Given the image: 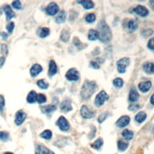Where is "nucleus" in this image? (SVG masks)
<instances>
[{"instance_id": "603ef678", "label": "nucleus", "mask_w": 154, "mask_h": 154, "mask_svg": "<svg viewBox=\"0 0 154 154\" xmlns=\"http://www.w3.org/2000/svg\"><path fill=\"white\" fill-rule=\"evenodd\" d=\"M150 101H151V103L154 105V93L153 94V95H152V96L151 97V99H150Z\"/></svg>"}, {"instance_id": "6e6d98bb", "label": "nucleus", "mask_w": 154, "mask_h": 154, "mask_svg": "<svg viewBox=\"0 0 154 154\" xmlns=\"http://www.w3.org/2000/svg\"><path fill=\"white\" fill-rule=\"evenodd\" d=\"M152 133L154 134V128H153V130H152Z\"/></svg>"}, {"instance_id": "8fccbe9b", "label": "nucleus", "mask_w": 154, "mask_h": 154, "mask_svg": "<svg viewBox=\"0 0 154 154\" xmlns=\"http://www.w3.org/2000/svg\"><path fill=\"white\" fill-rule=\"evenodd\" d=\"M5 60H6V59L4 57H0V68H1L2 66H3L4 62H5Z\"/></svg>"}, {"instance_id": "2f4dec72", "label": "nucleus", "mask_w": 154, "mask_h": 154, "mask_svg": "<svg viewBox=\"0 0 154 154\" xmlns=\"http://www.w3.org/2000/svg\"><path fill=\"white\" fill-rule=\"evenodd\" d=\"M49 32H50V31H49V29L48 28H46V27L42 28L40 30L39 36L41 38H45L49 35Z\"/></svg>"}, {"instance_id": "2eb2a0df", "label": "nucleus", "mask_w": 154, "mask_h": 154, "mask_svg": "<svg viewBox=\"0 0 154 154\" xmlns=\"http://www.w3.org/2000/svg\"><path fill=\"white\" fill-rule=\"evenodd\" d=\"M128 99H129V101L130 102H136L139 100V94L135 87L131 88L129 94V98H128Z\"/></svg>"}, {"instance_id": "b1692460", "label": "nucleus", "mask_w": 154, "mask_h": 154, "mask_svg": "<svg viewBox=\"0 0 154 154\" xmlns=\"http://www.w3.org/2000/svg\"><path fill=\"white\" fill-rule=\"evenodd\" d=\"M146 117L147 115L146 113H145L144 112H140L135 116V120L137 122L141 123L146 120Z\"/></svg>"}, {"instance_id": "393cba45", "label": "nucleus", "mask_w": 154, "mask_h": 154, "mask_svg": "<svg viewBox=\"0 0 154 154\" xmlns=\"http://www.w3.org/2000/svg\"><path fill=\"white\" fill-rule=\"evenodd\" d=\"M138 26H139L138 22L135 19L130 20L128 23V27L131 31H135L137 29Z\"/></svg>"}, {"instance_id": "a19ab883", "label": "nucleus", "mask_w": 154, "mask_h": 154, "mask_svg": "<svg viewBox=\"0 0 154 154\" xmlns=\"http://www.w3.org/2000/svg\"><path fill=\"white\" fill-rule=\"evenodd\" d=\"M153 33V30L151 29H147V30H144L142 31L143 35L145 37H148L151 35H152Z\"/></svg>"}, {"instance_id": "7c9ffc66", "label": "nucleus", "mask_w": 154, "mask_h": 154, "mask_svg": "<svg viewBox=\"0 0 154 154\" xmlns=\"http://www.w3.org/2000/svg\"><path fill=\"white\" fill-rule=\"evenodd\" d=\"M40 136L42 139H44L45 140H50L51 138H52L53 133L50 130H46L44 131V132H42L40 134Z\"/></svg>"}, {"instance_id": "6ab92c4d", "label": "nucleus", "mask_w": 154, "mask_h": 154, "mask_svg": "<svg viewBox=\"0 0 154 154\" xmlns=\"http://www.w3.org/2000/svg\"><path fill=\"white\" fill-rule=\"evenodd\" d=\"M99 38V31L91 29L89 31L88 35V39L90 40L94 41L98 39Z\"/></svg>"}, {"instance_id": "5701e85b", "label": "nucleus", "mask_w": 154, "mask_h": 154, "mask_svg": "<svg viewBox=\"0 0 154 154\" xmlns=\"http://www.w3.org/2000/svg\"><path fill=\"white\" fill-rule=\"evenodd\" d=\"M41 110L42 111V112L44 113H51L55 112V111L57 110V107L54 105H48L42 107Z\"/></svg>"}, {"instance_id": "6e6552de", "label": "nucleus", "mask_w": 154, "mask_h": 154, "mask_svg": "<svg viewBox=\"0 0 154 154\" xmlns=\"http://www.w3.org/2000/svg\"><path fill=\"white\" fill-rule=\"evenodd\" d=\"M26 117H27L26 113L24 112L22 110L18 111L15 115V124L18 126L22 125L25 121V120L26 119Z\"/></svg>"}, {"instance_id": "dca6fc26", "label": "nucleus", "mask_w": 154, "mask_h": 154, "mask_svg": "<svg viewBox=\"0 0 154 154\" xmlns=\"http://www.w3.org/2000/svg\"><path fill=\"white\" fill-rule=\"evenodd\" d=\"M42 71V67L39 64L33 65L30 69V74L33 77L37 76Z\"/></svg>"}, {"instance_id": "79ce46f5", "label": "nucleus", "mask_w": 154, "mask_h": 154, "mask_svg": "<svg viewBox=\"0 0 154 154\" xmlns=\"http://www.w3.org/2000/svg\"><path fill=\"white\" fill-rule=\"evenodd\" d=\"M5 105L4 98L2 95H0V112H2Z\"/></svg>"}, {"instance_id": "72a5a7b5", "label": "nucleus", "mask_w": 154, "mask_h": 154, "mask_svg": "<svg viewBox=\"0 0 154 154\" xmlns=\"http://www.w3.org/2000/svg\"><path fill=\"white\" fill-rule=\"evenodd\" d=\"M113 84L114 86L117 88H121L123 85V81L122 78H117L114 80Z\"/></svg>"}, {"instance_id": "4c0bfd02", "label": "nucleus", "mask_w": 154, "mask_h": 154, "mask_svg": "<svg viewBox=\"0 0 154 154\" xmlns=\"http://www.w3.org/2000/svg\"><path fill=\"white\" fill-rule=\"evenodd\" d=\"M37 101L39 104H41L43 103H45L46 101V97L44 94H39L37 95Z\"/></svg>"}, {"instance_id": "09e8293b", "label": "nucleus", "mask_w": 154, "mask_h": 154, "mask_svg": "<svg viewBox=\"0 0 154 154\" xmlns=\"http://www.w3.org/2000/svg\"><path fill=\"white\" fill-rule=\"evenodd\" d=\"M0 36H1L3 37V39L4 40H6L7 39V37H8V35H7V33H6L4 32L0 33Z\"/></svg>"}, {"instance_id": "ddd939ff", "label": "nucleus", "mask_w": 154, "mask_h": 154, "mask_svg": "<svg viewBox=\"0 0 154 154\" xmlns=\"http://www.w3.org/2000/svg\"><path fill=\"white\" fill-rule=\"evenodd\" d=\"M3 10L6 15V20L7 21H9L15 16V13L12 9V8L10 6L5 5L3 6Z\"/></svg>"}, {"instance_id": "f8f14e48", "label": "nucleus", "mask_w": 154, "mask_h": 154, "mask_svg": "<svg viewBox=\"0 0 154 154\" xmlns=\"http://www.w3.org/2000/svg\"><path fill=\"white\" fill-rule=\"evenodd\" d=\"M130 122V118L128 116H123L120 117L116 122V125L119 128L126 126Z\"/></svg>"}, {"instance_id": "a18cd8bd", "label": "nucleus", "mask_w": 154, "mask_h": 154, "mask_svg": "<svg viewBox=\"0 0 154 154\" xmlns=\"http://www.w3.org/2000/svg\"><path fill=\"white\" fill-rule=\"evenodd\" d=\"M1 53L4 55H7L8 54V47L6 45L4 44L1 46Z\"/></svg>"}, {"instance_id": "f257e3e1", "label": "nucleus", "mask_w": 154, "mask_h": 154, "mask_svg": "<svg viewBox=\"0 0 154 154\" xmlns=\"http://www.w3.org/2000/svg\"><path fill=\"white\" fill-rule=\"evenodd\" d=\"M96 86V84L95 81L88 80L85 81L84 83L81 90V98L84 100L89 99L93 95V94L95 93Z\"/></svg>"}, {"instance_id": "9b49d317", "label": "nucleus", "mask_w": 154, "mask_h": 154, "mask_svg": "<svg viewBox=\"0 0 154 154\" xmlns=\"http://www.w3.org/2000/svg\"><path fill=\"white\" fill-rule=\"evenodd\" d=\"M134 12L136 14H137L139 16L142 17H146L149 14V10L147 8L145 7L140 5L136 6L134 8Z\"/></svg>"}, {"instance_id": "58836bf2", "label": "nucleus", "mask_w": 154, "mask_h": 154, "mask_svg": "<svg viewBox=\"0 0 154 154\" xmlns=\"http://www.w3.org/2000/svg\"><path fill=\"white\" fill-rule=\"evenodd\" d=\"M12 6L13 7V8H16V9L19 10L21 8L22 4H21V1H19V0H16V1H14L12 3Z\"/></svg>"}, {"instance_id": "c03bdc74", "label": "nucleus", "mask_w": 154, "mask_h": 154, "mask_svg": "<svg viewBox=\"0 0 154 154\" xmlns=\"http://www.w3.org/2000/svg\"><path fill=\"white\" fill-rule=\"evenodd\" d=\"M140 108V106L139 105H135V104H134V105H130L129 106V107H128V110L131 111V112H135V111L137 110Z\"/></svg>"}, {"instance_id": "39448f33", "label": "nucleus", "mask_w": 154, "mask_h": 154, "mask_svg": "<svg viewBox=\"0 0 154 154\" xmlns=\"http://www.w3.org/2000/svg\"><path fill=\"white\" fill-rule=\"evenodd\" d=\"M57 125L59 127L60 130L62 131H67L70 128V125L69 122L63 116H61L58 118L57 122Z\"/></svg>"}, {"instance_id": "e433bc0d", "label": "nucleus", "mask_w": 154, "mask_h": 154, "mask_svg": "<svg viewBox=\"0 0 154 154\" xmlns=\"http://www.w3.org/2000/svg\"><path fill=\"white\" fill-rule=\"evenodd\" d=\"M9 139V134L6 131H0V140L6 142Z\"/></svg>"}, {"instance_id": "c756f323", "label": "nucleus", "mask_w": 154, "mask_h": 154, "mask_svg": "<svg viewBox=\"0 0 154 154\" xmlns=\"http://www.w3.org/2000/svg\"><path fill=\"white\" fill-rule=\"evenodd\" d=\"M128 144L126 143L125 142L121 140L118 141L117 148L120 151H121V152L125 151L128 148Z\"/></svg>"}, {"instance_id": "f704fd0d", "label": "nucleus", "mask_w": 154, "mask_h": 154, "mask_svg": "<svg viewBox=\"0 0 154 154\" xmlns=\"http://www.w3.org/2000/svg\"><path fill=\"white\" fill-rule=\"evenodd\" d=\"M85 19L88 23H93L96 20V16L94 13H89L85 16Z\"/></svg>"}, {"instance_id": "a211bd4d", "label": "nucleus", "mask_w": 154, "mask_h": 154, "mask_svg": "<svg viewBox=\"0 0 154 154\" xmlns=\"http://www.w3.org/2000/svg\"><path fill=\"white\" fill-rule=\"evenodd\" d=\"M58 69L55 62L54 60H51L49 63V70H48V75L50 76H52L55 75L57 72Z\"/></svg>"}, {"instance_id": "de8ad7c7", "label": "nucleus", "mask_w": 154, "mask_h": 154, "mask_svg": "<svg viewBox=\"0 0 154 154\" xmlns=\"http://www.w3.org/2000/svg\"><path fill=\"white\" fill-rule=\"evenodd\" d=\"M73 43H74V45L76 46H79L81 45V42L79 40L78 38L77 37H74V40H73Z\"/></svg>"}, {"instance_id": "f03ea898", "label": "nucleus", "mask_w": 154, "mask_h": 154, "mask_svg": "<svg viewBox=\"0 0 154 154\" xmlns=\"http://www.w3.org/2000/svg\"><path fill=\"white\" fill-rule=\"evenodd\" d=\"M99 40L101 42L107 44L112 39V31L108 25L104 21H101L99 24Z\"/></svg>"}, {"instance_id": "4468645a", "label": "nucleus", "mask_w": 154, "mask_h": 154, "mask_svg": "<svg viewBox=\"0 0 154 154\" xmlns=\"http://www.w3.org/2000/svg\"><path fill=\"white\" fill-rule=\"evenodd\" d=\"M152 86V83L150 81H143L139 83L138 87L139 89L143 93H146L148 92Z\"/></svg>"}, {"instance_id": "1a4fd4ad", "label": "nucleus", "mask_w": 154, "mask_h": 154, "mask_svg": "<svg viewBox=\"0 0 154 154\" xmlns=\"http://www.w3.org/2000/svg\"><path fill=\"white\" fill-rule=\"evenodd\" d=\"M80 114L84 119H91L95 115V113L90 111L86 105H83L81 107L80 110Z\"/></svg>"}, {"instance_id": "864d4df0", "label": "nucleus", "mask_w": 154, "mask_h": 154, "mask_svg": "<svg viewBox=\"0 0 154 154\" xmlns=\"http://www.w3.org/2000/svg\"><path fill=\"white\" fill-rule=\"evenodd\" d=\"M3 154H13L12 152H5Z\"/></svg>"}, {"instance_id": "c9c22d12", "label": "nucleus", "mask_w": 154, "mask_h": 154, "mask_svg": "<svg viewBox=\"0 0 154 154\" xmlns=\"http://www.w3.org/2000/svg\"><path fill=\"white\" fill-rule=\"evenodd\" d=\"M108 117V112L102 113L99 116V117L98 118V122L99 123H101L103 122H104L105 120L107 119Z\"/></svg>"}, {"instance_id": "20e7f679", "label": "nucleus", "mask_w": 154, "mask_h": 154, "mask_svg": "<svg viewBox=\"0 0 154 154\" xmlns=\"http://www.w3.org/2000/svg\"><path fill=\"white\" fill-rule=\"evenodd\" d=\"M109 99L108 95L104 90L101 91L96 97L95 103L97 107H101L103 105L105 102L108 101Z\"/></svg>"}, {"instance_id": "aec40b11", "label": "nucleus", "mask_w": 154, "mask_h": 154, "mask_svg": "<svg viewBox=\"0 0 154 154\" xmlns=\"http://www.w3.org/2000/svg\"><path fill=\"white\" fill-rule=\"evenodd\" d=\"M78 4L82 5V6L85 8V9H91V8L94 7V3L90 0H83V1H77Z\"/></svg>"}, {"instance_id": "ea45409f", "label": "nucleus", "mask_w": 154, "mask_h": 154, "mask_svg": "<svg viewBox=\"0 0 154 154\" xmlns=\"http://www.w3.org/2000/svg\"><path fill=\"white\" fill-rule=\"evenodd\" d=\"M14 27H15V24L14 22H12L8 24L7 26H6V29L8 31V33H12L13 31V29H14Z\"/></svg>"}, {"instance_id": "c85d7f7f", "label": "nucleus", "mask_w": 154, "mask_h": 154, "mask_svg": "<svg viewBox=\"0 0 154 154\" xmlns=\"http://www.w3.org/2000/svg\"><path fill=\"white\" fill-rule=\"evenodd\" d=\"M70 39V33L66 30H62L60 35V39L63 42H67Z\"/></svg>"}, {"instance_id": "0eeeda50", "label": "nucleus", "mask_w": 154, "mask_h": 154, "mask_svg": "<svg viewBox=\"0 0 154 154\" xmlns=\"http://www.w3.org/2000/svg\"><path fill=\"white\" fill-rule=\"evenodd\" d=\"M45 10H46L47 15H48L49 16H54L58 12L59 7L58 6V5L56 3L53 2V3H51L46 7Z\"/></svg>"}, {"instance_id": "a878e982", "label": "nucleus", "mask_w": 154, "mask_h": 154, "mask_svg": "<svg viewBox=\"0 0 154 154\" xmlns=\"http://www.w3.org/2000/svg\"><path fill=\"white\" fill-rule=\"evenodd\" d=\"M66 13L65 11L63 10L56 17L55 22L57 24H62L66 21Z\"/></svg>"}, {"instance_id": "f3484780", "label": "nucleus", "mask_w": 154, "mask_h": 154, "mask_svg": "<svg viewBox=\"0 0 154 154\" xmlns=\"http://www.w3.org/2000/svg\"><path fill=\"white\" fill-rule=\"evenodd\" d=\"M143 71L148 74H154V63L146 62L143 65Z\"/></svg>"}, {"instance_id": "473e14b6", "label": "nucleus", "mask_w": 154, "mask_h": 154, "mask_svg": "<svg viewBox=\"0 0 154 154\" xmlns=\"http://www.w3.org/2000/svg\"><path fill=\"white\" fill-rule=\"evenodd\" d=\"M38 86L42 89H46L49 87V84L45 80H40L37 82Z\"/></svg>"}, {"instance_id": "7ed1b4c3", "label": "nucleus", "mask_w": 154, "mask_h": 154, "mask_svg": "<svg viewBox=\"0 0 154 154\" xmlns=\"http://www.w3.org/2000/svg\"><path fill=\"white\" fill-rule=\"evenodd\" d=\"M130 64V59L128 57H124L117 62V71L120 74H123L126 72V67L128 66Z\"/></svg>"}, {"instance_id": "423d86ee", "label": "nucleus", "mask_w": 154, "mask_h": 154, "mask_svg": "<svg viewBox=\"0 0 154 154\" xmlns=\"http://www.w3.org/2000/svg\"><path fill=\"white\" fill-rule=\"evenodd\" d=\"M66 78L67 80L71 81H78L80 78V74L78 71L75 68H72L68 71L66 74Z\"/></svg>"}, {"instance_id": "412c9836", "label": "nucleus", "mask_w": 154, "mask_h": 154, "mask_svg": "<svg viewBox=\"0 0 154 154\" xmlns=\"http://www.w3.org/2000/svg\"><path fill=\"white\" fill-rule=\"evenodd\" d=\"M37 95L36 92L35 91L32 90L28 93L27 98V100L28 103L33 104L35 103L36 101H37Z\"/></svg>"}, {"instance_id": "cd10ccee", "label": "nucleus", "mask_w": 154, "mask_h": 154, "mask_svg": "<svg viewBox=\"0 0 154 154\" xmlns=\"http://www.w3.org/2000/svg\"><path fill=\"white\" fill-rule=\"evenodd\" d=\"M103 144H104L103 140H102V139L99 138V139H98L95 142L91 144V147L93 149H95L96 150H98L102 147V146L103 145Z\"/></svg>"}, {"instance_id": "37998d69", "label": "nucleus", "mask_w": 154, "mask_h": 154, "mask_svg": "<svg viewBox=\"0 0 154 154\" xmlns=\"http://www.w3.org/2000/svg\"><path fill=\"white\" fill-rule=\"evenodd\" d=\"M148 47L154 51V37L152 38L151 39H150L148 42Z\"/></svg>"}, {"instance_id": "49530a36", "label": "nucleus", "mask_w": 154, "mask_h": 154, "mask_svg": "<svg viewBox=\"0 0 154 154\" xmlns=\"http://www.w3.org/2000/svg\"><path fill=\"white\" fill-rule=\"evenodd\" d=\"M90 66H92V67L93 68V69H98L100 67L99 65L97 62H93V61L90 62Z\"/></svg>"}, {"instance_id": "5fc2aeb1", "label": "nucleus", "mask_w": 154, "mask_h": 154, "mask_svg": "<svg viewBox=\"0 0 154 154\" xmlns=\"http://www.w3.org/2000/svg\"><path fill=\"white\" fill-rule=\"evenodd\" d=\"M35 154H41L40 152H39L38 151H36V153H35Z\"/></svg>"}, {"instance_id": "4be33fe9", "label": "nucleus", "mask_w": 154, "mask_h": 154, "mask_svg": "<svg viewBox=\"0 0 154 154\" xmlns=\"http://www.w3.org/2000/svg\"><path fill=\"white\" fill-rule=\"evenodd\" d=\"M37 151L40 152L41 154H55L54 152L51 151L45 146H44V145L42 144L38 145Z\"/></svg>"}, {"instance_id": "bb28decb", "label": "nucleus", "mask_w": 154, "mask_h": 154, "mask_svg": "<svg viewBox=\"0 0 154 154\" xmlns=\"http://www.w3.org/2000/svg\"><path fill=\"white\" fill-rule=\"evenodd\" d=\"M122 135L123 137L125 139L127 140H131L134 136V133L132 131H130L129 130H125L122 131Z\"/></svg>"}, {"instance_id": "3c124183", "label": "nucleus", "mask_w": 154, "mask_h": 154, "mask_svg": "<svg viewBox=\"0 0 154 154\" xmlns=\"http://www.w3.org/2000/svg\"><path fill=\"white\" fill-rule=\"evenodd\" d=\"M149 5L151 8H152V10L154 11V1H149Z\"/></svg>"}, {"instance_id": "9d476101", "label": "nucleus", "mask_w": 154, "mask_h": 154, "mask_svg": "<svg viewBox=\"0 0 154 154\" xmlns=\"http://www.w3.org/2000/svg\"><path fill=\"white\" fill-rule=\"evenodd\" d=\"M60 109L62 111V112L65 113H67L71 112V111L72 110V107L71 105V100L69 98H66L60 104Z\"/></svg>"}]
</instances>
